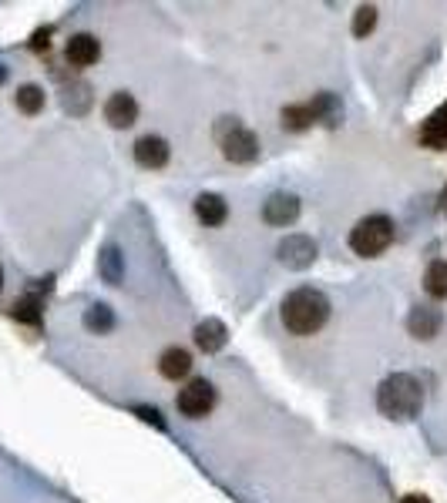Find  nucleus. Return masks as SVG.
<instances>
[{
	"instance_id": "bb28decb",
	"label": "nucleus",
	"mask_w": 447,
	"mask_h": 503,
	"mask_svg": "<svg viewBox=\"0 0 447 503\" xmlns=\"http://www.w3.org/2000/svg\"><path fill=\"white\" fill-rule=\"evenodd\" d=\"M441 208H447V189H444V195H441Z\"/></svg>"
},
{
	"instance_id": "20e7f679",
	"label": "nucleus",
	"mask_w": 447,
	"mask_h": 503,
	"mask_svg": "<svg viewBox=\"0 0 447 503\" xmlns=\"http://www.w3.org/2000/svg\"><path fill=\"white\" fill-rule=\"evenodd\" d=\"M350 252L360 259H377L383 252L394 245V218L390 215H367L360 218L357 225L350 228V239H346Z\"/></svg>"
},
{
	"instance_id": "2eb2a0df",
	"label": "nucleus",
	"mask_w": 447,
	"mask_h": 503,
	"mask_svg": "<svg viewBox=\"0 0 447 503\" xmlns=\"http://www.w3.org/2000/svg\"><path fill=\"white\" fill-rule=\"evenodd\" d=\"M98 276H102L108 286H121V278H125V252L118 249L115 242H108V245L98 252Z\"/></svg>"
},
{
	"instance_id": "6ab92c4d",
	"label": "nucleus",
	"mask_w": 447,
	"mask_h": 503,
	"mask_svg": "<svg viewBox=\"0 0 447 503\" xmlns=\"http://www.w3.org/2000/svg\"><path fill=\"white\" fill-rule=\"evenodd\" d=\"M424 292L431 299H447V259H434L424 272Z\"/></svg>"
},
{
	"instance_id": "a211bd4d",
	"label": "nucleus",
	"mask_w": 447,
	"mask_h": 503,
	"mask_svg": "<svg viewBox=\"0 0 447 503\" xmlns=\"http://www.w3.org/2000/svg\"><path fill=\"white\" fill-rule=\"evenodd\" d=\"M44 101H48V94H44V88H40V84H21V88H17V94H13L17 111L27 114V118H34V114L44 111Z\"/></svg>"
},
{
	"instance_id": "cd10ccee",
	"label": "nucleus",
	"mask_w": 447,
	"mask_h": 503,
	"mask_svg": "<svg viewBox=\"0 0 447 503\" xmlns=\"http://www.w3.org/2000/svg\"><path fill=\"white\" fill-rule=\"evenodd\" d=\"M0 289H4V269H0Z\"/></svg>"
},
{
	"instance_id": "ddd939ff",
	"label": "nucleus",
	"mask_w": 447,
	"mask_h": 503,
	"mask_svg": "<svg viewBox=\"0 0 447 503\" xmlns=\"http://www.w3.org/2000/svg\"><path fill=\"white\" fill-rule=\"evenodd\" d=\"M192 340H195V346L205 352V356H212V352L226 349V342H229V329H226V322L222 319H202L199 326H195V332H192Z\"/></svg>"
},
{
	"instance_id": "dca6fc26",
	"label": "nucleus",
	"mask_w": 447,
	"mask_h": 503,
	"mask_svg": "<svg viewBox=\"0 0 447 503\" xmlns=\"http://www.w3.org/2000/svg\"><path fill=\"white\" fill-rule=\"evenodd\" d=\"M81 326L88 329V332H94V336H108L118 326V315L108 302H91L88 309H85V315H81Z\"/></svg>"
},
{
	"instance_id": "f257e3e1",
	"label": "nucleus",
	"mask_w": 447,
	"mask_h": 503,
	"mask_svg": "<svg viewBox=\"0 0 447 503\" xmlns=\"http://www.w3.org/2000/svg\"><path fill=\"white\" fill-rule=\"evenodd\" d=\"M330 309L333 305L326 292H319L317 286H299V289L286 292L280 319L286 332H293V336H317L319 329L330 322Z\"/></svg>"
},
{
	"instance_id": "7ed1b4c3",
	"label": "nucleus",
	"mask_w": 447,
	"mask_h": 503,
	"mask_svg": "<svg viewBox=\"0 0 447 503\" xmlns=\"http://www.w3.org/2000/svg\"><path fill=\"white\" fill-rule=\"evenodd\" d=\"M216 145L222 151V158L232 164H253L259 158V135L253 128H246L239 118H219L216 121Z\"/></svg>"
},
{
	"instance_id": "4be33fe9",
	"label": "nucleus",
	"mask_w": 447,
	"mask_h": 503,
	"mask_svg": "<svg viewBox=\"0 0 447 503\" xmlns=\"http://www.w3.org/2000/svg\"><path fill=\"white\" fill-rule=\"evenodd\" d=\"M373 27H377V7L373 4H360L357 13H353V38L363 40L367 34H373Z\"/></svg>"
},
{
	"instance_id": "f8f14e48",
	"label": "nucleus",
	"mask_w": 447,
	"mask_h": 503,
	"mask_svg": "<svg viewBox=\"0 0 447 503\" xmlns=\"http://www.w3.org/2000/svg\"><path fill=\"white\" fill-rule=\"evenodd\" d=\"M104 121L112 128H118V131L131 128L139 121V101L131 98L128 91H115L112 98L104 101Z\"/></svg>"
},
{
	"instance_id": "a878e982",
	"label": "nucleus",
	"mask_w": 447,
	"mask_h": 503,
	"mask_svg": "<svg viewBox=\"0 0 447 503\" xmlns=\"http://www.w3.org/2000/svg\"><path fill=\"white\" fill-rule=\"evenodd\" d=\"M7 75H11V71H7V67H4V64H0V84H4V81H7Z\"/></svg>"
},
{
	"instance_id": "412c9836",
	"label": "nucleus",
	"mask_w": 447,
	"mask_h": 503,
	"mask_svg": "<svg viewBox=\"0 0 447 503\" xmlns=\"http://www.w3.org/2000/svg\"><path fill=\"white\" fill-rule=\"evenodd\" d=\"M40 296H24V299H17L13 302V319H21V322H27V326H38L40 322Z\"/></svg>"
},
{
	"instance_id": "393cba45",
	"label": "nucleus",
	"mask_w": 447,
	"mask_h": 503,
	"mask_svg": "<svg viewBox=\"0 0 447 503\" xmlns=\"http://www.w3.org/2000/svg\"><path fill=\"white\" fill-rule=\"evenodd\" d=\"M400 503H431V500H427V497H421V493H407V497H404Z\"/></svg>"
},
{
	"instance_id": "4468645a",
	"label": "nucleus",
	"mask_w": 447,
	"mask_h": 503,
	"mask_svg": "<svg viewBox=\"0 0 447 503\" xmlns=\"http://www.w3.org/2000/svg\"><path fill=\"white\" fill-rule=\"evenodd\" d=\"M192 208H195V218L209 228H219L226 218H229V201L222 199V195H216V191H202Z\"/></svg>"
},
{
	"instance_id": "423d86ee",
	"label": "nucleus",
	"mask_w": 447,
	"mask_h": 503,
	"mask_svg": "<svg viewBox=\"0 0 447 503\" xmlns=\"http://www.w3.org/2000/svg\"><path fill=\"white\" fill-rule=\"evenodd\" d=\"M319 255V245L313 235H303V232H290L286 239H280L276 245V259L280 265H286L290 272H307L309 265L317 262Z\"/></svg>"
},
{
	"instance_id": "5701e85b",
	"label": "nucleus",
	"mask_w": 447,
	"mask_h": 503,
	"mask_svg": "<svg viewBox=\"0 0 447 503\" xmlns=\"http://www.w3.org/2000/svg\"><path fill=\"white\" fill-rule=\"evenodd\" d=\"M131 413L139 416L141 423H152L155 429H165V416L158 413V410H155V406H145V402H141V406H135V410H131Z\"/></svg>"
},
{
	"instance_id": "f03ea898",
	"label": "nucleus",
	"mask_w": 447,
	"mask_h": 503,
	"mask_svg": "<svg viewBox=\"0 0 447 503\" xmlns=\"http://www.w3.org/2000/svg\"><path fill=\"white\" fill-rule=\"evenodd\" d=\"M424 400H427L424 383L414 373H390L377 386V410H380V416L394 419V423L417 419L424 410Z\"/></svg>"
},
{
	"instance_id": "39448f33",
	"label": "nucleus",
	"mask_w": 447,
	"mask_h": 503,
	"mask_svg": "<svg viewBox=\"0 0 447 503\" xmlns=\"http://www.w3.org/2000/svg\"><path fill=\"white\" fill-rule=\"evenodd\" d=\"M336 114H340V101L333 98L330 91H323V94L303 101V104L282 108L280 125L290 128V131H303V128H313V125H319V121H330Z\"/></svg>"
},
{
	"instance_id": "b1692460",
	"label": "nucleus",
	"mask_w": 447,
	"mask_h": 503,
	"mask_svg": "<svg viewBox=\"0 0 447 503\" xmlns=\"http://www.w3.org/2000/svg\"><path fill=\"white\" fill-rule=\"evenodd\" d=\"M51 27H44V31H38V34H34V38H31V48L34 50H48V44H51Z\"/></svg>"
},
{
	"instance_id": "f3484780",
	"label": "nucleus",
	"mask_w": 447,
	"mask_h": 503,
	"mask_svg": "<svg viewBox=\"0 0 447 503\" xmlns=\"http://www.w3.org/2000/svg\"><path fill=\"white\" fill-rule=\"evenodd\" d=\"M192 369V356L189 349H182V346H168L162 356H158V373L165 379H172V383H179V379L189 376Z\"/></svg>"
},
{
	"instance_id": "0eeeda50",
	"label": "nucleus",
	"mask_w": 447,
	"mask_h": 503,
	"mask_svg": "<svg viewBox=\"0 0 447 503\" xmlns=\"http://www.w3.org/2000/svg\"><path fill=\"white\" fill-rule=\"evenodd\" d=\"M175 406H179L182 416L202 419V416H209L216 410V386L209 379H189L179 390V396H175Z\"/></svg>"
},
{
	"instance_id": "1a4fd4ad",
	"label": "nucleus",
	"mask_w": 447,
	"mask_h": 503,
	"mask_svg": "<svg viewBox=\"0 0 447 503\" xmlns=\"http://www.w3.org/2000/svg\"><path fill=\"white\" fill-rule=\"evenodd\" d=\"M444 326V313L437 305H414L407 313V332L417 342H431Z\"/></svg>"
},
{
	"instance_id": "9d476101",
	"label": "nucleus",
	"mask_w": 447,
	"mask_h": 503,
	"mask_svg": "<svg viewBox=\"0 0 447 503\" xmlns=\"http://www.w3.org/2000/svg\"><path fill=\"white\" fill-rule=\"evenodd\" d=\"M131 151H135V162H139V168H145V172L165 168L168 158H172V145H168L162 135H141Z\"/></svg>"
},
{
	"instance_id": "aec40b11",
	"label": "nucleus",
	"mask_w": 447,
	"mask_h": 503,
	"mask_svg": "<svg viewBox=\"0 0 447 503\" xmlns=\"http://www.w3.org/2000/svg\"><path fill=\"white\" fill-rule=\"evenodd\" d=\"M421 138H424V145H431V148H444L447 145V104L437 108V111L427 118Z\"/></svg>"
},
{
	"instance_id": "9b49d317",
	"label": "nucleus",
	"mask_w": 447,
	"mask_h": 503,
	"mask_svg": "<svg viewBox=\"0 0 447 503\" xmlns=\"http://www.w3.org/2000/svg\"><path fill=\"white\" fill-rule=\"evenodd\" d=\"M64 57L67 64H75V67H91V64H98L102 57V40L88 34V31H81V34H71L67 44H64Z\"/></svg>"
},
{
	"instance_id": "6e6552de",
	"label": "nucleus",
	"mask_w": 447,
	"mask_h": 503,
	"mask_svg": "<svg viewBox=\"0 0 447 503\" xmlns=\"http://www.w3.org/2000/svg\"><path fill=\"white\" fill-rule=\"evenodd\" d=\"M299 212H303V205H299V195H293V191H273L263 201V222L273 228L293 225L296 218H299Z\"/></svg>"
}]
</instances>
